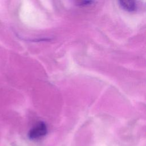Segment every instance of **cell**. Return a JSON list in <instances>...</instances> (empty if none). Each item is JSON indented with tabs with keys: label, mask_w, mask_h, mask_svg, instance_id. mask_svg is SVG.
<instances>
[{
	"label": "cell",
	"mask_w": 146,
	"mask_h": 146,
	"mask_svg": "<svg viewBox=\"0 0 146 146\" xmlns=\"http://www.w3.org/2000/svg\"><path fill=\"white\" fill-rule=\"evenodd\" d=\"M47 132V128L46 124L43 122H39L33 128H32L29 133V137L31 139H36L44 136Z\"/></svg>",
	"instance_id": "cell-1"
},
{
	"label": "cell",
	"mask_w": 146,
	"mask_h": 146,
	"mask_svg": "<svg viewBox=\"0 0 146 146\" xmlns=\"http://www.w3.org/2000/svg\"><path fill=\"white\" fill-rule=\"evenodd\" d=\"M119 3L124 10L128 11H133L136 9V3L133 1H120Z\"/></svg>",
	"instance_id": "cell-2"
},
{
	"label": "cell",
	"mask_w": 146,
	"mask_h": 146,
	"mask_svg": "<svg viewBox=\"0 0 146 146\" xmlns=\"http://www.w3.org/2000/svg\"><path fill=\"white\" fill-rule=\"evenodd\" d=\"M93 1H78L77 2V4H78V5L80 6H87V5H91L93 3Z\"/></svg>",
	"instance_id": "cell-3"
}]
</instances>
